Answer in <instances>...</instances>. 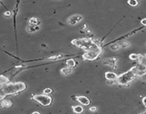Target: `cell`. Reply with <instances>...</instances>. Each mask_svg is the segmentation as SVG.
<instances>
[{
    "label": "cell",
    "mask_w": 146,
    "mask_h": 114,
    "mask_svg": "<svg viewBox=\"0 0 146 114\" xmlns=\"http://www.w3.org/2000/svg\"><path fill=\"white\" fill-rule=\"evenodd\" d=\"M130 46V44L128 42V41H125L122 44H121V47L122 48H127V47H129Z\"/></svg>",
    "instance_id": "17"
},
{
    "label": "cell",
    "mask_w": 146,
    "mask_h": 114,
    "mask_svg": "<svg viewBox=\"0 0 146 114\" xmlns=\"http://www.w3.org/2000/svg\"><path fill=\"white\" fill-rule=\"evenodd\" d=\"M138 57H139V54H131L130 56H129V58L131 59V60H138Z\"/></svg>",
    "instance_id": "16"
},
{
    "label": "cell",
    "mask_w": 146,
    "mask_h": 114,
    "mask_svg": "<svg viewBox=\"0 0 146 114\" xmlns=\"http://www.w3.org/2000/svg\"><path fill=\"white\" fill-rule=\"evenodd\" d=\"M29 24L30 25H33V26H37L39 24V20L38 19L35 18V17H32L29 19Z\"/></svg>",
    "instance_id": "11"
},
{
    "label": "cell",
    "mask_w": 146,
    "mask_h": 114,
    "mask_svg": "<svg viewBox=\"0 0 146 114\" xmlns=\"http://www.w3.org/2000/svg\"><path fill=\"white\" fill-rule=\"evenodd\" d=\"M1 104H2V106H3L4 107L8 108V107H10V106H11V102L9 101H8V100H6V101H4Z\"/></svg>",
    "instance_id": "14"
},
{
    "label": "cell",
    "mask_w": 146,
    "mask_h": 114,
    "mask_svg": "<svg viewBox=\"0 0 146 114\" xmlns=\"http://www.w3.org/2000/svg\"><path fill=\"white\" fill-rule=\"evenodd\" d=\"M110 49L113 51H118L120 49V46L116 44H113L110 46Z\"/></svg>",
    "instance_id": "15"
},
{
    "label": "cell",
    "mask_w": 146,
    "mask_h": 114,
    "mask_svg": "<svg viewBox=\"0 0 146 114\" xmlns=\"http://www.w3.org/2000/svg\"><path fill=\"white\" fill-rule=\"evenodd\" d=\"M82 19V16L81 15H78V14H76V15H73V16H70L68 19H67V21L69 24L71 25H76L78 22H79Z\"/></svg>",
    "instance_id": "5"
},
{
    "label": "cell",
    "mask_w": 146,
    "mask_h": 114,
    "mask_svg": "<svg viewBox=\"0 0 146 114\" xmlns=\"http://www.w3.org/2000/svg\"><path fill=\"white\" fill-rule=\"evenodd\" d=\"M142 77V78H143V80H144V81H146V73L143 75V76H141Z\"/></svg>",
    "instance_id": "24"
},
{
    "label": "cell",
    "mask_w": 146,
    "mask_h": 114,
    "mask_svg": "<svg viewBox=\"0 0 146 114\" xmlns=\"http://www.w3.org/2000/svg\"><path fill=\"white\" fill-rule=\"evenodd\" d=\"M10 15H11L10 11H6V12L4 13V16H9Z\"/></svg>",
    "instance_id": "22"
},
{
    "label": "cell",
    "mask_w": 146,
    "mask_h": 114,
    "mask_svg": "<svg viewBox=\"0 0 146 114\" xmlns=\"http://www.w3.org/2000/svg\"><path fill=\"white\" fill-rule=\"evenodd\" d=\"M105 77L107 80H112V81H117L118 78V76L113 73V72H106L105 73Z\"/></svg>",
    "instance_id": "7"
},
{
    "label": "cell",
    "mask_w": 146,
    "mask_h": 114,
    "mask_svg": "<svg viewBox=\"0 0 146 114\" xmlns=\"http://www.w3.org/2000/svg\"><path fill=\"white\" fill-rule=\"evenodd\" d=\"M73 111L76 114H81L83 111V109L81 106H76L73 107Z\"/></svg>",
    "instance_id": "9"
},
{
    "label": "cell",
    "mask_w": 146,
    "mask_h": 114,
    "mask_svg": "<svg viewBox=\"0 0 146 114\" xmlns=\"http://www.w3.org/2000/svg\"><path fill=\"white\" fill-rule=\"evenodd\" d=\"M76 100L82 105L83 106H89L91 104V101L89 100V98H88L86 96H77L76 97Z\"/></svg>",
    "instance_id": "6"
},
{
    "label": "cell",
    "mask_w": 146,
    "mask_h": 114,
    "mask_svg": "<svg viewBox=\"0 0 146 114\" xmlns=\"http://www.w3.org/2000/svg\"><path fill=\"white\" fill-rule=\"evenodd\" d=\"M61 73H62L63 75L66 76V75H68V74L71 73L73 72V69H72V68L68 66V68H62V69L61 70Z\"/></svg>",
    "instance_id": "8"
},
{
    "label": "cell",
    "mask_w": 146,
    "mask_h": 114,
    "mask_svg": "<svg viewBox=\"0 0 146 114\" xmlns=\"http://www.w3.org/2000/svg\"><path fill=\"white\" fill-rule=\"evenodd\" d=\"M128 4L131 6H136L138 4V0H128Z\"/></svg>",
    "instance_id": "13"
},
{
    "label": "cell",
    "mask_w": 146,
    "mask_h": 114,
    "mask_svg": "<svg viewBox=\"0 0 146 114\" xmlns=\"http://www.w3.org/2000/svg\"><path fill=\"white\" fill-rule=\"evenodd\" d=\"M39 114V112H34V113H33V114Z\"/></svg>",
    "instance_id": "25"
},
{
    "label": "cell",
    "mask_w": 146,
    "mask_h": 114,
    "mask_svg": "<svg viewBox=\"0 0 146 114\" xmlns=\"http://www.w3.org/2000/svg\"><path fill=\"white\" fill-rule=\"evenodd\" d=\"M143 105L146 107V96L143 98Z\"/></svg>",
    "instance_id": "23"
},
{
    "label": "cell",
    "mask_w": 146,
    "mask_h": 114,
    "mask_svg": "<svg viewBox=\"0 0 146 114\" xmlns=\"http://www.w3.org/2000/svg\"><path fill=\"white\" fill-rule=\"evenodd\" d=\"M66 65H67L68 67H71V68H73V67L76 66V64L75 60H73V59H72V58L68 59V60L66 61Z\"/></svg>",
    "instance_id": "10"
},
{
    "label": "cell",
    "mask_w": 146,
    "mask_h": 114,
    "mask_svg": "<svg viewBox=\"0 0 146 114\" xmlns=\"http://www.w3.org/2000/svg\"><path fill=\"white\" fill-rule=\"evenodd\" d=\"M141 24H142L143 25H144V26H146V18L141 20Z\"/></svg>",
    "instance_id": "21"
},
{
    "label": "cell",
    "mask_w": 146,
    "mask_h": 114,
    "mask_svg": "<svg viewBox=\"0 0 146 114\" xmlns=\"http://www.w3.org/2000/svg\"><path fill=\"white\" fill-rule=\"evenodd\" d=\"M34 100L43 106H49L52 103V98L47 94H37L33 97Z\"/></svg>",
    "instance_id": "3"
},
{
    "label": "cell",
    "mask_w": 146,
    "mask_h": 114,
    "mask_svg": "<svg viewBox=\"0 0 146 114\" xmlns=\"http://www.w3.org/2000/svg\"><path fill=\"white\" fill-rule=\"evenodd\" d=\"M138 61L139 63H143V64H146V55H141V54H139V57H138Z\"/></svg>",
    "instance_id": "12"
},
{
    "label": "cell",
    "mask_w": 146,
    "mask_h": 114,
    "mask_svg": "<svg viewBox=\"0 0 146 114\" xmlns=\"http://www.w3.org/2000/svg\"><path fill=\"white\" fill-rule=\"evenodd\" d=\"M136 74L135 73L133 68L128 71L127 72L121 74L120 76H118V78L117 79V83L120 85H127L130 82L133 81L136 78Z\"/></svg>",
    "instance_id": "2"
},
{
    "label": "cell",
    "mask_w": 146,
    "mask_h": 114,
    "mask_svg": "<svg viewBox=\"0 0 146 114\" xmlns=\"http://www.w3.org/2000/svg\"><path fill=\"white\" fill-rule=\"evenodd\" d=\"M71 44L75 47L83 49L85 52H102L101 48L96 44V42L91 39L83 38L73 39Z\"/></svg>",
    "instance_id": "1"
},
{
    "label": "cell",
    "mask_w": 146,
    "mask_h": 114,
    "mask_svg": "<svg viewBox=\"0 0 146 114\" xmlns=\"http://www.w3.org/2000/svg\"><path fill=\"white\" fill-rule=\"evenodd\" d=\"M100 53L101 52H86L85 54L83 55V58L86 60L93 61L96 59L100 54Z\"/></svg>",
    "instance_id": "4"
},
{
    "label": "cell",
    "mask_w": 146,
    "mask_h": 114,
    "mask_svg": "<svg viewBox=\"0 0 146 114\" xmlns=\"http://www.w3.org/2000/svg\"></svg>",
    "instance_id": "26"
},
{
    "label": "cell",
    "mask_w": 146,
    "mask_h": 114,
    "mask_svg": "<svg viewBox=\"0 0 146 114\" xmlns=\"http://www.w3.org/2000/svg\"><path fill=\"white\" fill-rule=\"evenodd\" d=\"M52 93V89H51V88H45L44 90V93H45V94H50V93Z\"/></svg>",
    "instance_id": "18"
},
{
    "label": "cell",
    "mask_w": 146,
    "mask_h": 114,
    "mask_svg": "<svg viewBox=\"0 0 146 114\" xmlns=\"http://www.w3.org/2000/svg\"><path fill=\"white\" fill-rule=\"evenodd\" d=\"M115 81H112V80H108L107 81V83L109 84V85H113L115 83Z\"/></svg>",
    "instance_id": "19"
},
{
    "label": "cell",
    "mask_w": 146,
    "mask_h": 114,
    "mask_svg": "<svg viewBox=\"0 0 146 114\" xmlns=\"http://www.w3.org/2000/svg\"><path fill=\"white\" fill-rule=\"evenodd\" d=\"M96 110H97L96 107H94V106L91 107V108L89 109V111H92V112H95V111H96Z\"/></svg>",
    "instance_id": "20"
}]
</instances>
